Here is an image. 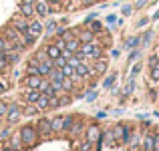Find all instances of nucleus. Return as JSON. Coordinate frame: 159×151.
<instances>
[{
  "label": "nucleus",
  "mask_w": 159,
  "mask_h": 151,
  "mask_svg": "<svg viewBox=\"0 0 159 151\" xmlns=\"http://www.w3.org/2000/svg\"><path fill=\"white\" fill-rule=\"evenodd\" d=\"M77 36H79V40H81V43H93V40H97V34H95L91 28H83Z\"/></svg>",
  "instance_id": "obj_14"
},
{
  "label": "nucleus",
  "mask_w": 159,
  "mask_h": 151,
  "mask_svg": "<svg viewBox=\"0 0 159 151\" xmlns=\"http://www.w3.org/2000/svg\"><path fill=\"white\" fill-rule=\"evenodd\" d=\"M4 151H16V149H12V147H8V145H6V147H4Z\"/></svg>",
  "instance_id": "obj_51"
},
{
  "label": "nucleus",
  "mask_w": 159,
  "mask_h": 151,
  "mask_svg": "<svg viewBox=\"0 0 159 151\" xmlns=\"http://www.w3.org/2000/svg\"><path fill=\"white\" fill-rule=\"evenodd\" d=\"M87 26H89L91 30L95 32V34H101V32H103V22H101V20H97V18H95V20H91V22L87 24Z\"/></svg>",
  "instance_id": "obj_25"
},
{
  "label": "nucleus",
  "mask_w": 159,
  "mask_h": 151,
  "mask_svg": "<svg viewBox=\"0 0 159 151\" xmlns=\"http://www.w3.org/2000/svg\"><path fill=\"white\" fill-rule=\"evenodd\" d=\"M48 6H51V12H54V8H58L62 4V0H47Z\"/></svg>",
  "instance_id": "obj_39"
},
{
  "label": "nucleus",
  "mask_w": 159,
  "mask_h": 151,
  "mask_svg": "<svg viewBox=\"0 0 159 151\" xmlns=\"http://www.w3.org/2000/svg\"><path fill=\"white\" fill-rule=\"evenodd\" d=\"M44 53H47V57L51 58V61H54V58L61 57V48H58L54 43H48L47 47H44Z\"/></svg>",
  "instance_id": "obj_16"
},
{
  "label": "nucleus",
  "mask_w": 159,
  "mask_h": 151,
  "mask_svg": "<svg viewBox=\"0 0 159 151\" xmlns=\"http://www.w3.org/2000/svg\"><path fill=\"white\" fill-rule=\"evenodd\" d=\"M149 18H151V20H159V10H157V12H155L153 16H149Z\"/></svg>",
  "instance_id": "obj_50"
},
{
  "label": "nucleus",
  "mask_w": 159,
  "mask_h": 151,
  "mask_svg": "<svg viewBox=\"0 0 159 151\" xmlns=\"http://www.w3.org/2000/svg\"><path fill=\"white\" fill-rule=\"evenodd\" d=\"M6 111H8V103L0 101V119H2V117H6Z\"/></svg>",
  "instance_id": "obj_40"
},
{
  "label": "nucleus",
  "mask_w": 159,
  "mask_h": 151,
  "mask_svg": "<svg viewBox=\"0 0 159 151\" xmlns=\"http://www.w3.org/2000/svg\"><path fill=\"white\" fill-rule=\"evenodd\" d=\"M8 89H10V85H8L6 81H0V95H2V93H6Z\"/></svg>",
  "instance_id": "obj_43"
},
{
  "label": "nucleus",
  "mask_w": 159,
  "mask_h": 151,
  "mask_svg": "<svg viewBox=\"0 0 159 151\" xmlns=\"http://www.w3.org/2000/svg\"><path fill=\"white\" fill-rule=\"evenodd\" d=\"M117 81V73H111L105 77V81H103V89H113V85H115Z\"/></svg>",
  "instance_id": "obj_26"
},
{
  "label": "nucleus",
  "mask_w": 159,
  "mask_h": 151,
  "mask_svg": "<svg viewBox=\"0 0 159 151\" xmlns=\"http://www.w3.org/2000/svg\"><path fill=\"white\" fill-rule=\"evenodd\" d=\"M34 105L40 109V111H47V109H51V97H48V95H40V99L36 101Z\"/></svg>",
  "instance_id": "obj_21"
},
{
  "label": "nucleus",
  "mask_w": 159,
  "mask_h": 151,
  "mask_svg": "<svg viewBox=\"0 0 159 151\" xmlns=\"http://www.w3.org/2000/svg\"><path fill=\"white\" fill-rule=\"evenodd\" d=\"M54 69V65H52V61L48 58V61H43V62H39V75L40 77H44L47 79L48 75H51V71Z\"/></svg>",
  "instance_id": "obj_13"
},
{
  "label": "nucleus",
  "mask_w": 159,
  "mask_h": 151,
  "mask_svg": "<svg viewBox=\"0 0 159 151\" xmlns=\"http://www.w3.org/2000/svg\"><path fill=\"white\" fill-rule=\"evenodd\" d=\"M61 73L65 75V79H73L75 75H77V73H75V69H73V66L69 65V62H66V65H65V66H62V69H61Z\"/></svg>",
  "instance_id": "obj_29"
},
{
  "label": "nucleus",
  "mask_w": 159,
  "mask_h": 151,
  "mask_svg": "<svg viewBox=\"0 0 159 151\" xmlns=\"http://www.w3.org/2000/svg\"><path fill=\"white\" fill-rule=\"evenodd\" d=\"M39 113H40V109L36 107V105L26 103V107H22V115H26V117H34V115H39Z\"/></svg>",
  "instance_id": "obj_22"
},
{
  "label": "nucleus",
  "mask_w": 159,
  "mask_h": 151,
  "mask_svg": "<svg viewBox=\"0 0 159 151\" xmlns=\"http://www.w3.org/2000/svg\"><path fill=\"white\" fill-rule=\"evenodd\" d=\"M8 137H10V125H8V127L0 133V139H8Z\"/></svg>",
  "instance_id": "obj_44"
},
{
  "label": "nucleus",
  "mask_w": 159,
  "mask_h": 151,
  "mask_svg": "<svg viewBox=\"0 0 159 151\" xmlns=\"http://www.w3.org/2000/svg\"><path fill=\"white\" fill-rule=\"evenodd\" d=\"M151 39H153V30H151V28H147V30L141 34V47H149Z\"/></svg>",
  "instance_id": "obj_27"
},
{
  "label": "nucleus",
  "mask_w": 159,
  "mask_h": 151,
  "mask_svg": "<svg viewBox=\"0 0 159 151\" xmlns=\"http://www.w3.org/2000/svg\"><path fill=\"white\" fill-rule=\"evenodd\" d=\"M97 16H99V14H95V12H93V14H89V16H87V18H85V24H89L91 20H95V18H97Z\"/></svg>",
  "instance_id": "obj_48"
},
{
  "label": "nucleus",
  "mask_w": 159,
  "mask_h": 151,
  "mask_svg": "<svg viewBox=\"0 0 159 151\" xmlns=\"http://www.w3.org/2000/svg\"><path fill=\"white\" fill-rule=\"evenodd\" d=\"M97 2H99V0H81V6L83 8H91L93 4H97Z\"/></svg>",
  "instance_id": "obj_41"
},
{
  "label": "nucleus",
  "mask_w": 159,
  "mask_h": 151,
  "mask_svg": "<svg viewBox=\"0 0 159 151\" xmlns=\"http://www.w3.org/2000/svg\"><path fill=\"white\" fill-rule=\"evenodd\" d=\"M8 47H10V43L4 39V34H0V53H4V50H6Z\"/></svg>",
  "instance_id": "obj_36"
},
{
  "label": "nucleus",
  "mask_w": 159,
  "mask_h": 151,
  "mask_svg": "<svg viewBox=\"0 0 159 151\" xmlns=\"http://www.w3.org/2000/svg\"><path fill=\"white\" fill-rule=\"evenodd\" d=\"M20 135V141H22V145H26V147H32V145L39 141V131H36V125H22L18 131Z\"/></svg>",
  "instance_id": "obj_1"
},
{
  "label": "nucleus",
  "mask_w": 159,
  "mask_h": 151,
  "mask_svg": "<svg viewBox=\"0 0 159 151\" xmlns=\"http://www.w3.org/2000/svg\"><path fill=\"white\" fill-rule=\"evenodd\" d=\"M34 58H36L39 62H43V61H48V57H47V53H44V48H43V50H39V53L34 54Z\"/></svg>",
  "instance_id": "obj_37"
},
{
  "label": "nucleus",
  "mask_w": 159,
  "mask_h": 151,
  "mask_svg": "<svg viewBox=\"0 0 159 151\" xmlns=\"http://www.w3.org/2000/svg\"><path fill=\"white\" fill-rule=\"evenodd\" d=\"M97 99V93L95 91H89V95H87V101H95Z\"/></svg>",
  "instance_id": "obj_47"
},
{
  "label": "nucleus",
  "mask_w": 159,
  "mask_h": 151,
  "mask_svg": "<svg viewBox=\"0 0 159 151\" xmlns=\"http://www.w3.org/2000/svg\"><path fill=\"white\" fill-rule=\"evenodd\" d=\"M149 22H151V18H147V16H143V18H139V20H137V28H143V26H147Z\"/></svg>",
  "instance_id": "obj_38"
},
{
  "label": "nucleus",
  "mask_w": 159,
  "mask_h": 151,
  "mask_svg": "<svg viewBox=\"0 0 159 151\" xmlns=\"http://www.w3.org/2000/svg\"><path fill=\"white\" fill-rule=\"evenodd\" d=\"M103 133L101 129H99V125H91L89 129H87V141H91V143H95V141H101Z\"/></svg>",
  "instance_id": "obj_8"
},
{
  "label": "nucleus",
  "mask_w": 159,
  "mask_h": 151,
  "mask_svg": "<svg viewBox=\"0 0 159 151\" xmlns=\"http://www.w3.org/2000/svg\"><path fill=\"white\" fill-rule=\"evenodd\" d=\"M8 66H10V65H8V61H6V57H4V54H2V53H0V73H2V71H6V69H8Z\"/></svg>",
  "instance_id": "obj_34"
},
{
  "label": "nucleus",
  "mask_w": 159,
  "mask_h": 151,
  "mask_svg": "<svg viewBox=\"0 0 159 151\" xmlns=\"http://www.w3.org/2000/svg\"><path fill=\"white\" fill-rule=\"evenodd\" d=\"M79 2H81V0H79Z\"/></svg>",
  "instance_id": "obj_57"
},
{
  "label": "nucleus",
  "mask_w": 159,
  "mask_h": 151,
  "mask_svg": "<svg viewBox=\"0 0 159 151\" xmlns=\"http://www.w3.org/2000/svg\"><path fill=\"white\" fill-rule=\"evenodd\" d=\"M139 57H141V48H133L131 53H129V62H135Z\"/></svg>",
  "instance_id": "obj_32"
},
{
  "label": "nucleus",
  "mask_w": 159,
  "mask_h": 151,
  "mask_svg": "<svg viewBox=\"0 0 159 151\" xmlns=\"http://www.w3.org/2000/svg\"><path fill=\"white\" fill-rule=\"evenodd\" d=\"M93 69H95V75H105L107 69H109V61H107L105 57L97 58V61L93 62Z\"/></svg>",
  "instance_id": "obj_9"
},
{
  "label": "nucleus",
  "mask_w": 159,
  "mask_h": 151,
  "mask_svg": "<svg viewBox=\"0 0 159 151\" xmlns=\"http://www.w3.org/2000/svg\"><path fill=\"white\" fill-rule=\"evenodd\" d=\"M48 14H51V6H48L47 0H34V16L47 18Z\"/></svg>",
  "instance_id": "obj_3"
},
{
  "label": "nucleus",
  "mask_w": 159,
  "mask_h": 151,
  "mask_svg": "<svg viewBox=\"0 0 159 151\" xmlns=\"http://www.w3.org/2000/svg\"><path fill=\"white\" fill-rule=\"evenodd\" d=\"M0 151H4V147H0Z\"/></svg>",
  "instance_id": "obj_56"
},
{
  "label": "nucleus",
  "mask_w": 159,
  "mask_h": 151,
  "mask_svg": "<svg viewBox=\"0 0 159 151\" xmlns=\"http://www.w3.org/2000/svg\"><path fill=\"white\" fill-rule=\"evenodd\" d=\"M155 93H157V97H159V83L155 85Z\"/></svg>",
  "instance_id": "obj_52"
},
{
  "label": "nucleus",
  "mask_w": 159,
  "mask_h": 151,
  "mask_svg": "<svg viewBox=\"0 0 159 151\" xmlns=\"http://www.w3.org/2000/svg\"><path fill=\"white\" fill-rule=\"evenodd\" d=\"M139 47H141V34H135V36H131V39H127V43H125V48H127V50L139 48Z\"/></svg>",
  "instance_id": "obj_19"
},
{
  "label": "nucleus",
  "mask_w": 159,
  "mask_h": 151,
  "mask_svg": "<svg viewBox=\"0 0 159 151\" xmlns=\"http://www.w3.org/2000/svg\"><path fill=\"white\" fill-rule=\"evenodd\" d=\"M70 2H73V0H62V4H70Z\"/></svg>",
  "instance_id": "obj_54"
},
{
  "label": "nucleus",
  "mask_w": 159,
  "mask_h": 151,
  "mask_svg": "<svg viewBox=\"0 0 159 151\" xmlns=\"http://www.w3.org/2000/svg\"><path fill=\"white\" fill-rule=\"evenodd\" d=\"M119 54H121V53H119V50H117V48H113V50H111V57H115V58H117V57H119Z\"/></svg>",
  "instance_id": "obj_49"
},
{
  "label": "nucleus",
  "mask_w": 159,
  "mask_h": 151,
  "mask_svg": "<svg viewBox=\"0 0 159 151\" xmlns=\"http://www.w3.org/2000/svg\"><path fill=\"white\" fill-rule=\"evenodd\" d=\"M14 28L22 34V32H26V26H28V18H24V16H18V18H14Z\"/></svg>",
  "instance_id": "obj_18"
},
{
  "label": "nucleus",
  "mask_w": 159,
  "mask_h": 151,
  "mask_svg": "<svg viewBox=\"0 0 159 151\" xmlns=\"http://www.w3.org/2000/svg\"><path fill=\"white\" fill-rule=\"evenodd\" d=\"M8 147H12V149L20 151V147H22V141H20V135H18V133L10 137V143H8Z\"/></svg>",
  "instance_id": "obj_28"
},
{
  "label": "nucleus",
  "mask_w": 159,
  "mask_h": 151,
  "mask_svg": "<svg viewBox=\"0 0 159 151\" xmlns=\"http://www.w3.org/2000/svg\"><path fill=\"white\" fill-rule=\"evenodd\" d=\"M139 73H141V62H135V65H133V69H131V75H129V77L135 79Z\"/></svg>",
  "instance_id": "obj_35"
},
{
  "label": "nucleus",
  "mask_w": 159,
  "mask_h": 151,
  "mask_svg": "<svg viewBox=\"0 0 159 151\" xmlns=\"http://www.w3.org/2000/svg\"><path fill=\"white\" fill-rule=\"evenodd\" d=\"M159 83V65L149 69V85H157Z\"/></svg>",
  "instance_id": "obj_23"
},
{
  "label": "nucleus",
  "mask_w": 159,
  "mask_h": 151,
  "mask_svg": "<svg viewBox=\"0 0 159 151\" xmlns=\"http://www.w3.org/2000/svg\"><path fill=\"white\" fill-rule=\"evenodd\" d=\"M36 131H39V135L48 137V135L52 133V129H51V119H47V117H40V119L36 121Z\"/></svg>",
  "instance_id": "obj_5"
},
{
  "label": "nucleus",
  "mask_w": 159,
  "mask_h": 151,
  "mask_svg": "<svg viewBox=\"0 0 159 151\" xmlns=\"http://www.w3.org/2000/svg\"><path fill=\"white\" fill-rule=\"evenodd\" d=\"M121 12H123V16H129L133 12V6H131V4H125V6L121 8Z\"/></svg>",
  "instance_id": "obj_42"
},
{
  "label": "nucleus",
  "mask_w": 159,
  "mask_h": 151,
  "mask_svg": "<svg viewBox=\"0 0 159 151\" xmlns=\"http://www.w3.org/2000/svg\"><path fill=\"white\" fill-rule=\"evenodd\" d=\"M51 129H52V133L65 131V115H54L51 119Z\"/></svg>",
  "instance_id": "obj_7"
},
{
  "label": "nucleus",
  "mask_w": 159,
  "mask_h": 151,
  "mask_svg": "<svg viewBox=\"0 0 159 151\" xmlns=\"http://www.w3.org/2000/svg\"><path fill=\"white\" fill-rule=\"evenodd\" d=\"M66 48L70 50V53H77L79 48H81V40H79V36H70V39H66Z\"/></svg>",
  "instance_id": "obj_20"
},
{
  "label": "nucleus",
  "mask_w": 159,
  "mask_h": 151,
  "mask_svg": "<svg viewBox=\"0 0 159 151\" xmlns=\"http://www.w3.org/2000/svg\"><path fill=\"white\" fill-rule=\"evenodd\" d=\"M20 117H22V107H20L18 103H10V105H8V111H6V121H8V125L18 123Z\"/></svg>",
  "instance_id": "obj_2"
},
{
  "label": "nucleus",
  "mask_w": 159,
  "mask_h": 151,
  "mask_svg": "<svg viewBox=\"0 0 159 151\" xmlns=\"http://www.w3.org/2000/svg\"><path fill=\"white\" fill-rule=\"evenodd\" d=\"M117 20H119V18H117V14H109L107 16V24H115Z\"/></svg>",
  "instance_id": "obj_45"
},
{
  "label": "nucleus",
  "mask_w": 159,
  "mask_h": 151,
  "mask_svg": "<svg viewBox=\"0 0 159 151\" xmlns=\"http://www.w3.org/2000/svg\"><path fill=\"white\" fill-rule=\"evenodd\" d=\"M43 30H44V26H43V22H40L39 18H36V20H32V18L28 20L26 32H28V34H30V36H34V39H39V36L43 34Z\"/></svg>",
  "instance_id": "obj_4"
},
{
  "label": "nucleus",
  "mask_w": 159,
  "mask_h": 151,
  "mask_svg": "<svg viewBox=\"0 0 159 151\" xmlns=\"http://www.w3.org/2000/svg\"><path fill=\"white\" fill-rule=\"evenodd\" d=\"M147 2H149V0H137V2H135V6H133V8H143Z\"/></svg>",
  "instance_id": "obj_46"
},
{
  "label": "nucleus",
  "mask_w": 159,
  "mask_h": 151,
  "mask_svg": "<svg viewBox=\"0 0 159 151\" xmlns=\"http://www.w3.org/2000/svg\"><path fill=\"white\" fill-rule=\"evenodd\" d=\"M57 28H58V24L54 22V20H51V22L44 26V30H47V34H54V32H57Z\"/></svg>",
  "instance_id": "obj_31"
},
{
  "label": "nucleus",
  "mask_w": 159,
  "mask_h": 151,
  "mask_svg": "<svg viewBox=\"0 0 159 151\" xmlns=\"http://www.w3.org/2000/svg\"><path fill=\"white\" fill-rule=\"evenodd\" d=\"M18 12H20V16H24V18H28V20H30L32 16H34V4L20 2V6H18Z\"/></svg>",
  "instance_id": "obj_11"
},
{
  "label": "nucleus",
  "mask_w": 159,
  "mask_h": 151,
  "mask_svg": "<svg viewBox=\"0 0 159 151\" xmlns=\"http://www.w3.org/2000/svg\"><path fill=\"white\" fill-rule=\"evenodd\" d=\"M155 54H157V57H159V47H157V48H155Z\"/></svg>",
  "instance_id": "obj_55"
},
{
  "label": "nucleus",
  "mask_w": 159,
  "mask_h": 151,
  "mask_svg": "<svg viewBox=\"0 0 159 151\" xmlns=\"http://www.w3.org/2000/svg\"><path fill=\"white\" fill-rule=\"evenodd\" d=\"M52 65H54V69H62V66L66 65V58L65 57H58V58H54V61H52Z\"/></svg>",
  "instance_id": "obj_33"
},
{
  "label": "nucleus",
  "mask_w": 159,
  "mask_h": 151,
  "mask_svg": "<svg viewBox=\"0 0 159 151\" xmlns=\"http://www.w3.org/2000/svg\"><path fill=\"white\" fill-rule=\"evenodd\" d=\"M22 2H26V4H34V0H22Z\"/></svg>",
  "instance_id": "obj_53"
},
{
  "label": "nucleus",
  "mask_w": 159,
  "mask_h": 151,
  "mask_svg": "<svg viewBox=\"0 0 159 151\" xmlns=\"http://www.w3.org/2000/svg\"><path fill=\"white\" fill-rule=\"evenodd\" d=\"M40 95H43V93H40L39 89H26V91H24V101L30 103V105H34L36 101L40 99Z\"/></svg>",
  "instance_id": "obj_15"
},
{
  "label": "nucleus",
  "mask_w": 159,
  "mask_h": 151,
  "mask_svg": "<svg viewBox=\"0 0 159 151\" xmlns=\"http://www.w3.org/2000/svg\"><path fill=\"white\" fill-rule=\"evenodd\" d=\"M133 91H135V79L133 77H129V81L125 83V87H123V91H121V99H129L133 95Z\"/></svg>",
  "instance_id": "obj_12"
},
{
  "label": "nucleus",
  "mask_w": 159,
  "mask_h": 151,
  "mask_svg": "<svg viewBox=\"0 0 159 151\" xmlns=\"http://www.w3.org/2000/svg\"><path fill=\"white\" fill-rule=\"evenodd\" d=\"M39 91H40L43 95H48V97H54V95H57V91L52 89V85H51V81H48V79H43V83H40Z\"/></svg>",
  "instance_id": "obj_17"
},
{
  "label": "nucleus",
  "mask_w": 159,
  "mask_h": 151,
  "mask_svg": "<svg viewBox=\"0 0 159 151\" xmlns=\"http://www.w3.org/2000/svg\"><path fill=\"white\" fill-rule=\"evenodd\" d=\"M26 75H39V61H36L34 57H32L26 65Z\"/></svg>",
  "instance_id": "obj_24"
},
{
  "label": "nucleus",
  "mask_w": 159,
  "mask_h": 151,
  "mask_svg": "<svg viewBox=\"0 0 159 151\" xmlns=\"http://www.w3.org/2000/svg\"><path fill=\"white\" fill-rule=\"evenodd\" d=\"M155 65H159V57H157L155 53H151V54H149V58H147V66L151 69V66H155Z\"/></svg>",
  "instance_id": "obj_30"
},
{
  "label": "nucleus",
  "mask_w": 159,
  "mask_h": 151,
  "mask_svg": "<svg viewBox=\"0 0 159 151\" xmlns=\"http://www.w3.org/2000/svg\"><path fill=\"white\" fill-rule=\"evenodd\" d=\"M43 79L44 77H40V75H26L22 83H24V87H26V89H39L40 83H43Z\"/></svg>",
  "instance_id": "obj_6"
},
{
  "label": "nucleus",
  "mask_w": 159,
  "mask_h": 151,
  "mask_svg": "<svg viewBox=\"0 0 159 151\" xmlns=\"http://www.w3.org/2000/svg\"><path fill=\"white\" fill-rule=\"evenodd\" d=\"M155 137L153 133H147V135L143 137V141H141V147H143V151H155Z\"/></svg>",
  "instance_id": "obj_10"
}]
</instances>
